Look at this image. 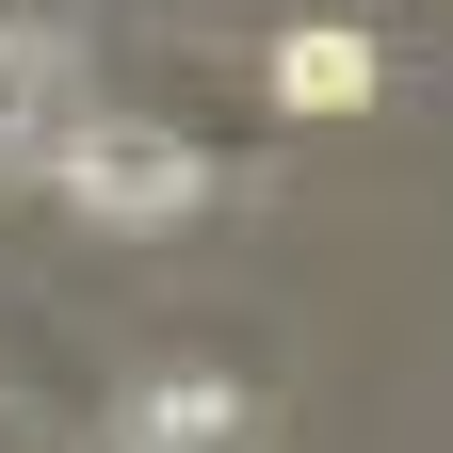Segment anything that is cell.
Masks as SVG:
<instances>
[{"instance_id":"cell-2","label":"cell","mask_w":453,"mask_h":453,"mask_svg":"<svg viewBox=\"0 0 453 453\" xmlns=\"http://www.w3.org/2000/svg\"><path fill=\"white\" fill-rule=\"evenodd\" d=\"M357 81H372V49H357V33H308V49H292V97H308V113H340Z\"/></svg>"},{"instance_id":"cell-1","label":"cell","mask_w":453,"mask_h":453,"mask_svg":"<svg viewBox=\"0 0 453 453\" xmlns=\"http://www.w3.org/2000/svg\"><path fill=\"white\" fill-rule=\"evenodd\" d=\"M65 179H81V211H130V226L195 211V162H179V146H146V130H81V146H65Z\"/></svg>"}]
</instances>
